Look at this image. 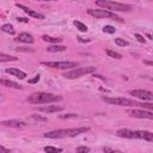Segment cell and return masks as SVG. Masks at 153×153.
<instances>
[{
  "mask_svg": "<svg viewBox=\"0 0 153 153\" xmlns=\"http://www.w3.org/2000/svg\"><path fill=\"white\" fill-rule=\"evenodd\" d=\"M31 117H32L35 121H41V122H47V121H48L47 117H42V116H39V115H32Z\"/></svg>",
  "mask_w": 153,
  "mask_h": 153,
  "instance_id": "83f0119b",
  "label": "cell"
},
{
  "mask_svg": "<svg viewBox=\"0 0 153 153\" xmlns=\"http://www.w3.org/2000/svg\"><path fill=\"white\" fill-rule=\"evenodd\" d=\"M0 85L6 86V87H11V88H18V90L22 88V86L19 84H17L16 81H12V80H1L0 79Z\"/></svg>",
  "mask_w": 153,
  "mask_h": 153,
  "instance_id": "2e32d148",
  "label": "cell"
},
{
  "mask_svg": "<svg viewBox=\"0 0 153 153\" xmlns=\"http://www.w3.org/2000/svg\"><path fill=\"white\" fill-rule=\"evenodd\" d=\"M76 38H78V41H79V42H90V39H88V38H86V39H85V38H82V37H76Z\"/></svg>",
  "mask_w": 153,
  "mask_h": 153,
  "instance_id": "d6a6232c",
  "label": "cell"
},
{
  "mask_svg": "<svg viewBox=\"0 0 153 153\" xmlns=\"http://www.w3.org/2000/svg\"><path fill=\"white\" fill-rule=\"evenodd\" d=\"M16 41L31 44V43H33V37H32V35H30V33H27V32H20V33L18 35V37L16 38Z\"/></svg>",
  "mask_w": 153,
  "mask_h": 153,
  "instance_id": "4fadbf2b",
  "label": "cell"
},
{
  "mask_svg": "<svg viewBox=\"0 0 153 153\" xmlns=\"http://www.w3.org/2000/svg\"><path fill=\"white\" fill-rule=\"evenodd\" d=\"M88 152H90V148L86 146H79L75 149V153H88Z\"/></svg>",
  "mask_w": 153,
  "mask_h": 153,
  "instance_id": "484cf974",
  "label": "cell"
},
{
  "mask_svg": "<svg viewBox=\"0 0 153 153\" xmlns=\"http://www.w3.org/2000/svg\"><path fill=\"white\" fill-rule=\"evenodd\" d=\"M90 130V127H79V128H68V129H56L45 133L43 136L48 139H62V137H73L79 134L86 133Z\"/></svg>",
  "mask_w": 153,
  "mask_h": 153,
  "instance_id": "6da1fadb",
  "label": "cell"
},
{
  "mask_svg": "<svg viewBox=\"0 0 153 153\" xmlns=\"http://www.w3.org/2000/svg\"><path fill=\"white\" fill-rule=\"evenodd\" d=\"M62 100V96H56L53 93H45V92H37L32 93L27 97V102L31 104H49Z\"/></svg>",
  "mask_w": 153,
  "mask_h": 153,
  "instance_id": "3957f363",
  "label": "cell"
},
{
  "mask_svg": "<svg viewBox=\"0 0 153 153\" xmlns=\"http://www.w3.org/2000/svg\"><path fill=\"white\" fill-rule=\"evenodd\" d=\"M8 61H17V57L8 54L0 53V62H8Z\"/></svg>",
  "mask_w": 153,
  "mask_h": 153,
  "instance_id": "d6986e66",
  "label": "cell"
},
{
  "mask_svg": "<svg viewBox=\"0 0 153 153\" xmlns=\"http://www.w3.org/2000/svg\"><path fill=\"white\" fill-rule=\"evenodd\" d=\"M143 63H146V65H149V66H152V65H153L151 61H143Z\"/></svg>",
  "mask_w": 153,
  "mask_h": 153,
  "instance_id": "e575fe53",
  "label": "cell"
},
{
  "mask_svg": "<svg viewBox=\"0 0 153 153\" xmlns=\"http://www.w3.org/2000/svg\"><path fill=\"white\" fill-rule=\"evenodd\" d=\"M135 37H136V39H137L139 42L145 43V38H143V36H142V35H140V33H135Z\"/></svg>",
  "mask_w": 153,
  "mask_h": 153,
  "instance_id": "f546056e",
  "label": "cell"
},
{
  "mask_svg": "<svg viewBox=\"0 0 153 153\" xmlns=\"http://www.w3.org/2000/svg\"><path fill=\"white\" fill-rule=\"evenodd\" d=\"M115 43L117 44V45H120V47H127V45H129V42L128 41H126V39H123V38H115Z\"/></svg>",
  "mask_w": 153,
  "mask_h": 153,
  "instance_id": "cb8c5ba5",
  "label": "cell"
},
{
  "mask_svg": "<svg viewBox=\"0 0 153 153\" xmlns=\"http://www.w3.org/2000/svg\"><path fill=\"white\" fill-rule=\"evenodd\" d=\"M96 5L108 11L114 10V11H120V12H128L133 8L128 4H122V2H116V1H96Z\"/></svg>",
  "mask_w": 153,
  "mask_h": 153,
  "instance_id": "277c9868",
  "label": "cell"
},
{
  "mask_svg": "<svg viewBox=\"0 0 153 153\" xmlns=\"http://www.w3.org/2000/svg\"><path fill=\"white\" fill-rule=\"evenodd\" d=\"M38 81H39V74H37V75H36L33 79L29 80V82H30V84H35V82H38Z\"/></svg>",
  "mask_w": 153,
  "mask_h": 153,
  "instance_id": "4dcf8cb0",
  "label": "cell"
},
{
  "mask_svg": "<svg viewBox=\"0 0 153 153\" xmlns=\"http://www.w3.org/2000/svg\"><path fill=\"white\" fill-rule=\"evenodd\" d=\"M38 111L41 112H45V114H51V112H57V111H61L63 110L62 106L60 105H44V106H39L37 108Z\"/></svg>",
  "mask_w": 153,
  "mask_h": 153,
  "instance_id": "7c38bea8",
  "label": "cell"
},
{
  "mask_svg": "<svg viewBox=\"0 0 153 153\" xmlns=\"http://www.w3.org/2000/svg\"><path fill=\"white\" fill-rule=\"evenodd\" d=\"M11 151L8 149V148H6V147H4V146H0V153H10Z\"/></svg>",
  "mask_w": 153,
  "mask_h": 153,
  "instance_id": "1f68e13d",
  "label": "cell"
},
{
  "mask_svg": "<svg viewBox=\"0 0 153 153\" xmlns=\"http://www.w3.org/2000/svg\"><path fill=\"white\" fill-rule=\"evenodd\" d=\"M96 71V67H78V68H74V69H71L66 73H63V76L67 78V79H76V78H80V76H84L86 74H90V73H93Z\"/></svg>",
  "mask_w": 153,
  "mask_h": 153,
  "instance_id": "5b68a950",
  "label": "cell"
},
{
  "mask_svg": "<svg viewBox=\"0 0 153 153\" xmlns=\"http://www.w3.org/2000/svg\"><path fill=\"white\" fill-rule=\"evenodd\" d=\"M1 31L6 32L8 35H14V32H16V30H14V27H13L12 24H4L1 26Z\"/></svg>",
  "mask_w": 153,
  "mask_h": 153,
  "instance_id": "ac0fdd59",
  "label": "cell"
},
{
  "mask_svg": "<svg viewBox=\"0 0 153 153\" xmlns=\"http://www.w3.org/2000/svg\"><path fill=\"white\" fill-rule=\"evenodd\" d=\"M87 13L92 17H96V18H112L117 22H122V19L120 17H117L114 12L111 11H108V10H104V8H98V10H93V8H88L87 10Z\"/></svg>",
  "mask_w": 153,
  "mask_h": 153,
  "instance_id": "8992f818",
  "label": "cell"
},
{
  "mask_svg": "<svg viewBox=\"0 0 153 153\" xmlns=\"http://www.w3.org/2000/svg\"><path fill=\"white\" fill-rule=\"evenodd\" d=\"M42 39L45 41V42H49V43H60V42H62V38L51 37V36H47V35H43L42 36Z\"/></svg>",
  "mask_w": 153,
  "mask_h": 153,
  "instance_id": "ffe728a7",
  "label": "cell"
},
{
  "mask_svg": "<svg viewBox=\"0 0 153 153\" xmlns=\"http://www.w3.org/2000/svg\"><path fill=\"white\" fill-rule=\"evenodd\" d=\"M129 94H131L139 99H142V100H148V102L153 100V93L147 90H130Z\"/></svg>",
  "mask_w": 153,
  "mask_h": 153,
  "instance_id": "9c48e42d",
  "label": "cell"
},
{
  "mask_svg": "<svg viewBox=\"0 0 153 153\" xmlns=\"http://www.w3.org/2000/svg\"><path fill=\"white\" fill-rule=\"evenodd\" d=\"M133 139H142L148 142L153 141V133L148 130H133Z\"/></svg>",
  "mask_w": 153,
  "mask_h": 153,
  "instance_id": "30bf717a",
  "label": "cell"
},
{
  "mask_svg": "<svg viewBox=\"0 0 153 153\" xmlns=\"http://www.w3.org/2000/svg\"><path fill=\"white\" fill-rule=\"evenodd\" d=\"M42 65L56 69H69L73 67H78V63L73 61H43Z\"/></svg>",
  "mask_w": 153,
  "mask_h": 153,
  "instance_id": "52a82bcc",
  "label": "cell"
},
{
  "mask_svg": "<svg viewBox=\"0 0 153 153\" xmlns=\"http://www.w3.org/2000/svg\"><path fill=\"white\" fill-rule=\"evenodd\" d=\"M115 31H116V29L111 25H105L103 27V32H105V33H115Z\"/></svg>",
  "mask_w": 153,
  "mask_h": 153,
  "instance_id": "d4e9b609",
  "label": "cell"
},
{
  "mask_svg": "<svg viewBox=\"0 0 153 153\" xmlns=\"http://www.w3.org/2000/svg\"><path fill=\"white\" fill-rule=\"evenodd\" d=\"M5 72L8 73V74H12L14 76H17L18 79H25V76H26V74L23 71L18 69V68H6Z\"/></svg>",
  "mask_w": 153,
  "mask_h": 153,
  "instance_id": "9a60e30c",
  "label": "cell"
},
{
  "mask_svg": "<svg viewBox=\"0 0 153 153\" xmlns=\"http://www.w3.org/2000/svg\"><path fill=\"white\" fill-rule=\"evenodd\" d=\"M78 115L75 114H67V115H60V118H76Z\"/></svg>",
  "mask_w": 153,
  "mask_h": 153,
  "instance_id": "f1b7e54d",
  "label": "cell"
},
{
  "mask_svg": "<svg viewBox=\"0 0 153 153\" xmlns=\"http://www.w3.org/2000/svg\"><path fill=\"white\" fill-rule=\"evenodd\" d=\"M103 152H104V153H123L122 151L114 149V148H111V147H104V148H103Z\"/></svg>",
  "mask_w": 153,
  "mask_h": 153,
  "instance_id": "4316f807",
  "label": "cell"
},
{
  "mask_svg": "<svg viewBox=\"0 0 153 153\" xmlns=\"http://www.w3.org/2000/svg\"><path fill=\"white\" fill-rule=\"evenodd\" d=\"M103 100L109 103V104H115L120 106H140V108H146L149 111L152 110L153 105L152 103H140L134 99L124 98V97H103Z\"/></svg>",
  "mask_w": 153,
  "mask_h": 153,
  "instance_id": "7a4b0ae2",
  "label": "cell"
},
{
  "mask_svg": "<svg viewBox=\"0 0 153 153\" xmlns=\"http://www.w3.org/2000/svg\"><path fill=\"white\" fill-rule=\"evenodd\" d=\"M16 6L18 7V8H20V10H23L27 16H30V17H32V18H37V19H44L45 17H44V14H42V13H39V12H37V11H33V10H31V8H29V7H26V6H24L23 4H19V2H17L16 4Z\"/></svg>",
  "mask_w": 153,
  "mask_h": 153,
  "instance_id": "8fae6325",
  "label": "cell"
},
{
  "mask_svg": "<svg viewBox=\"0 0 153 153\" xmlns=\"http://www.w3.org/2000/svg\"><path fill=\"white\" fill-rule=\"evenodd\" d=\"M73 24L76 26V29L78 30H80V31H82V32H86L88 29H87V26L84 24V23H81V22H79V20H74L73 22Z\"/></svg>",
  "mask_w": 153,
  "mask_h": 153,
  "instance_id": "7402d4cb",
  "label": "cell"
},
{
  "mask_svg": "<svg viewBox=\"0 0 153 153\" xmlns=\"http://www.w3.org/2000/svg\"><path fill=\"white\" fill-rule=\"evenodd\" d=\"M44 152H47V153H61L62 148H57V147H54V146H45Z\"/></svg>",
  "mask_w": 153,
  "mask_h": 153,
  "instance_id": "44dd1931",
  "label": "cell"
},
{
  "mask_svg": "<svg viewBox=\"0 0 153 153\" xmlns=\"http://www.w3.org/2000/svg\"><path fill=\"white\" fill-rule=\"evenodd\" d=\"M127 114L131 117H136V118H148L152 120L153 118V112L152 111H145L141 109H129L127 110Z\"/></svg>",
  "mask_w": 153,
  "mask_h": 153,
  "instance_id": "ba28073f",
  "label": "cell"
},
{
  "mask_svg": "<svg viewBox=\"0 0 153 153\" xmlns=\"http://www.w3.org/2000/svg\"><path fill=\"white\" fill-rule=\"evenodd\" d=\"M67 49V47L65 45H50L47 48V51L49 53H57V51H65Z\"/></svg>",
  "mask_w": 153,
  "mask_h": 153,
  "instance_id": "e0dca14e",
  "label": "cell"
},
{
  "mask_svg": "<svg viewBox=\"0 0 153 153\" xmlns=\"http://www.w3.org/2000/svg\"><path fill=\"white\" fill-rule=\"evenodd\" d=\"M17 20H18V22H23V23H27V22H29L26 18H19V17L17 18Z\"/></svg>",
  "mask_w": 153,
  "mask_h": 153,
  "instance_id": "836d02e7",
  "label": "cell"
},
{
  "mask_svg": "<svg viewBox=\"0 0 153 153\" xmlns=\"http://www.w3.org/2000/svg\"><path fill=\"white\" fill-rule=\"evenodd\" d=\"M2 124L7 127H16V128H23L26 126V123L20 120H7V121H4Z\"/></svg>",
  "mask_w": 153,
  "mask_h": 153,
  "instance_id": "5bb4252c",
  "label": "cell"
},
{
  "mask_svg": "<svg viewBox=\"0 0 153 153\" xmlns=\"http://www.w3.org/2000/svg\"><path fill=\"white\" fill-rule=\"evenodd\" d=\"M105 53H106V55L108 56H110V57H114V59H122V55L120 54V53H117V51H112V50H105Z\"/></svg>",
  "mask_w": 153,
  "mask_h": 153,
  "instance_id": "603a6c76",
  "label": "cell"
}]
</instances>
